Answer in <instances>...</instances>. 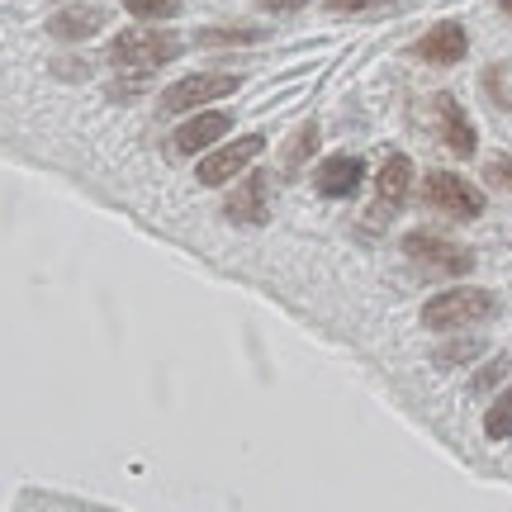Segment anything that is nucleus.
<instances>
[{
    "mask_svg": "<svg viewBox=\"0 0 512 512\" xmlns=\"http://www.w3.org/2000/svg\"><path fill=\"white\" fill-rule=\"evenodd\" d=\"M181 53V38L171 34V29H147V24H138V29H124V34H114L110 43V62L119 67V72H157L162 62H171V57Z\"/></svg>",
    "mask_w": 512,
    "mask_h": 512,
    "instance_id": "1",
    "label": "nucleus"
},
{
    "mask_svg": "<svg viewBox=\"0 0 512 512\" xmlns=\"http://www.w3.org/2000/svg\"><path fill=\"white\" fill-rule=\"evenodd\" d=\"M494 294L489 290H470V285H460V290H441L432 294L427 304H422V328L432 332H460V328H475L484 318H494Z\"/></svg>",
    "mask_w": 512,
    "mask_h": 512,
    "instance_id": "2",
    "label": "nucleus"
},
{
    "mask_svg": "<svg viewBox=\"0 0 512 512\" xmlns=\"http://www.w3.org/2000/svg\"><path fill=\"white\" fill-rule=\"evenodd\" d=\"M403 252H408V261H413L422 275H432V280H437V275H465L475 266V256L465 252V247L437 238V233H408V238H403Z\"/></svg>",
    "mask_w": 512,
    "mask_h": 512,
    "instance_id": "3",
    "label": "nucleus"
},
{
    "mask_svg": "<svg viewBox=\"0 0 512 512\" xmlns=\"http://www.w3.org/2000/svg\"><path fill=\"white\" fill-rule=\"evenodd\" d=\"M422 200L432 204V209H441V214H451V219H479L484 214L479 185H470L465 176H451V171H432L422 181Z\"/></svg>",
    "mask_w": 512,
    "mask_h": 512,
    "instance_id": "4",
    "label": "nucleus"
},
{
    "mask_svg": "<svg viewBox=\"0 0 512 512\" xmlns=\"http://www.w3.org/2000/svg\"><path fill=\"white\" fill-rule=\"evenodd\" d=\"M242 81L233 72H200V76H185L176 81L171 91L162 95V110L166 114H185V110H200L209 100H223V95H233Z\"/></svg>",
    "mask_w": 512,
    "mask_h": 512,
    "instance_id": "5",
    "label": "nucleus"
},
{
    "mask_svg": "<svg viewBox=\"0 0 512 512\" xmlns=\"http://www.w3.org/2000/svg\"><path fill=\"white\" fill-rule=\"evenodd\" d=\"M261 152H266V138H261V133L238 138V143H223L204 157L195 176H200V185H223V181H233V176H247V166H252Z\"/></svg>",
    "mask_w": 512,
    "mask_h": 512,
    "instance_id": "6",
    "label": "nucleus"
},
{
    "mask_svg": "<svg viewBox=\"0 0 512 512\" xmlns=\"http://www.w3.org/2000/svg\"><path fill=\"white\" fill-rule=\"evenodd\" d=\"M233 128V114L228 110H204L195 114V119H185L181 128H176V138H171V152L176 157H190V152H204V147H214Z\"/></svg>",
    "mask_w": 512,
    "mask_h": 512,
    "instance_id": "7",
    "label": "nucleus"
},
{
    "mask_svg": "<svg viewBox=\"0 0 512 512\" xmlns=\"http://www.w3.org/2000/svg\"><path fill=\"white\" fill-rule=\"evenodd\" d=\"M223 214L233 223H266V214H271V181H266V171H247V181L228 195Z\"/></svg>",
    "mask_w": 512,
    "mask_h": 512,
    "instance_id": "8",
    "label": "nucleus"
},
{
    "mask_svg": "<svg viewBox=\"0 0 512 512\" xmlns=\"http://www.w3.org/2000/svg\"><path fill=\"white\" fill-rule=\"evenodd\" d=\"M465 48H470V38H465L460 24H437V29H427V34L418 38L413 53H418L422 62H432V67H456L460 57H465Z\"/></svg>",
    "mask_w": 512,
    "mask_h": 512,
    "instance_id": "9",
    "label": "nucleus"
},
{
    "mask_svg": "<svg viewBox=\"0 0 512 512\" xmlns=\"http://www.w3.org/2000/svg\"><path fill=\"white\" fill-rule=\"evenodd\" d=\"M366 181V162L361 157H351V152H337L328 162L318 166V190L328 195V200H347L356 195V185Z\"/></svg>",
    "mask_w": 512,
    "mask_h": 512,
    "instance_id": "10",
    "label": "nucleus"
},
{
    "mask_svg": "<svg viewBox=\"0 0 512 512\" xmlns=\"http://www.w3.org/2000/svg\"><path fill=\"white\" fill-rule=\"evenodd\" d=\"M437 128H441V143L451 147L456 157H475V124L456 105V95H437Z\"/></svg>",
    "mask_w": 512,
    "mask_h": 512,
    "instance_id": "11",
    "label": "nucleus"
},
{
    "mask_svg": "<svg viewBox=\"0 0 512 512\" xmlns=\"http://www.w3.org/2000/svg\"><path fill=\"white\" fill-rule=\"evenodd\" d=\"M408 185H413V162L408 157H389L375 176V190H380V209H394V204L408 200Z\"/></svg>",
    "mask_w": 512,
    "mask_h": 512,
    "instance_id": "12",
    "label": "nucleus"
},
{
    "mask_svg": "<svg viewBox=\"0 0 512 512\" xmlns=\"http://www.w3.org/2000/svg\"><path fill=\"white\" fill-rule=\"evenodd\" d=\"M100 24H105V10H95V5H76V10H62L48 29H53L57 38H91Z\"/></svg>",
    "mask_w": 512,
    "mask_h": 512,
    "instance_id": "13",
    "label": "nucleus"
},
{
    "mask_svg": "<svg viewBox=\"0 0 512 512\" xmlns=\"http://www.w3.org/2000/svg\"><path fill=\"white\" fill-rule=\"evenodd\" d=\"M484 432H489V441H508L512 437V384L494 399V408L484 413Z\"/></svg>",
    "mask_w": 512,
    "mask_h": 512,
    "instance_id": "14",
    "label": "nucleus"
},
{
    "mask_svg": "<svg viewBox=\"0 0 512 512\" xmlns=\"http://www.w3.org/2000/svg\"><path fill=\"white\" fill-rule=\"evenodd\" d=\"M181 5L185 0H124V10L138 19H171Z\"/></svg>",
    "mask_w": 512,
    "mask_h": 512,
    "instance_id": "15",
    "label": "nucleus"
},
{
    "mask_svg": "<svg viewBox=\"0 0 512 512\" xmlns=\"http://www.w3.org/2000/svg\"><path fill=\"white\" fill-rule=\"evenodd\" d=\"M313 143H318V128H304V133H299V147H294V152H285V166H299V162H304V157H309V152H313Z\"/></svg>",
    "mask_w": 512,
    "mask_h": 512,
    "instance_id": "16",
    "label": "nucleus"
},
{
    "mask_svg": "<svg viewBox=\"0 0 512 512\" xmlns=\"http://www.w3.org/2000/svg\"><path fill=\"white\" fill-rule=\"evenodd\" d=\"M489 181L512 195V157H494V162H489Z\"/></svg>",
    "mask_w": 512,
    "mask_h": 512,
    "instance_id": "17",
    "label": "nucleus"
},
{
    "mask_svg": "<svg viewBox=\"0 0 512 512\" xmlns=\"http://www.w3.org/2000/svg\"><path fill=\"white\" fill-rule=\"evenodd\" d=\"M375 5H389V0H328V10L337 15H356V10H375Z\"/></svg>",
    "mask_w": 512,
    "mask_h": 512,
    "instance_id": "18",
    "label": "nucleus"
},
{
    "mask_svg": "<svg viewBox=\"0 0 512 512\" xmlns=\"http://www.w3.org/2000/svg\"><path fill=\"white\" fill-rule=\"evenodd\" d=\"M261 5H266V10H275V15H285V10H299L304 0H261Z\"/></svg>",
    "mask_w": 512,
    "mask_h": 512,
    "instance_id": "19",
    "label": "nucleus"
},
{
    "mask_svg": "<svg viewBox=\"0 0 512 512\" xmlns=\"http://www.w3.org/2000/svg\"><path fill=\"white\" fill-rule=\"evenodd\" d=\"M503 10H508V15H512V0H503Z\"/></svg>",
    "mask_w": 512,
    "mask_h": 512,
    "instance_id": "20",
    "label": "nucleus"
}]
</instances>
